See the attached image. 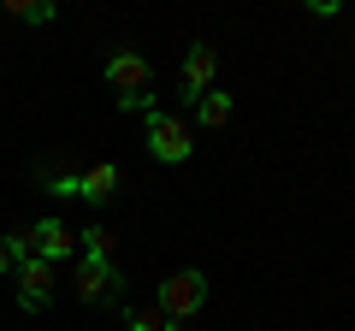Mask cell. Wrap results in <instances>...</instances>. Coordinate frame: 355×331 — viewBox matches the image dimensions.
Returning <instances> with one entry per match:
<instances>
[{
  "label": "cell",
  "mask_w": 355,
  "mask_h": 331,
  "mask_svg": "<svg viewBox=\"0 0 355 331\" xmlns=\"http://www.w3.org/2000/svg\"><path fill=\"white\" fill-rule=\"evenodd\" d=\"M113 190H119V166H113V160H95V166L83 172V195H77V202L107 207V202H113Z\"/></svg>",
  "instance_id": "obj_8"
},
{
  "label": "cell",
  "mask_w": 355,
  "mask_h": 331,
  "mask_svg": "<svg viewBox=\"0 0 355 331\" xmlns=\"http://www.w3.org/2000/svg\"><path fill=\"white\" fill-rule=\"evenodd\" d=\"M113 242H119V237L101 225V219H95V225L77 231V255H83V260H113Z\"/></svg>",
  "instance_id": "obj_9"
},
{
  "label": "cell",
  "mask_w": 355,
  "mask_h": 331,
  "mask_svg": "<svg viewBox=\"0 0 355 331\" xmlns=\"http://www.w3.org/2000/svg\"><path fill=\"white\" fill-rule=\"evenodd\" d=\"M154 307L166 314V325H178V331H184V325H190V319L207 307V278H202L196 267L172 272V278H166L160 290H154Z\"/></svg>",
  "instance_id": "obj_3"
},
{
  "label": "cell",
  "mask_w": 355,
  "mask_h": 331,
  "mask_svg": "<svg viewBox=\"0 0 355 331\" xmlns=\"http://www.w3.org/2000/svg\"><path fill=\"white\" fill-rule=\"evenodd\" d=\"M107 89H119V107L125 113H154V65L142 60L137 48H119L113 60H107Z\"/></svg>",
  "instance_id": "obj_1"
},
{
  "label": "cell",
  "mask_w": 355,
  "mask_h": 331,
  "mask_svg": "<svg viewBox=\"0 0 355 331\" xmlns=\"http://www.w3.org/2000/svg\"><path fill=\"white\" fill-rule=\"evenodd\" d=\"M12 284H18V307H24V314H42V307L53 302V290H60V267L24 260V267H12Z\"/></svg>",
  "instance_id": "obj_5"
},
{
  "label": "cell",
  "mask_w": 355,
  "mask_h": 331,
  "mask_svg": "<svg viewBox=\"0 0 355 331\" xmlns=\"http://www.w3.org/2000/svg\"><path fill=\"white\" fill-rule=\"evenodd\" d=\"M48 195H60V202L83 195V172H48Z\"/></svg>",
  "instance_id": "obj_13"
},
{
  "label": "cell",
  "mask_w": 355,
  "mask_h": 331,
  "mask_svg": "<svg viewBox=\"0 0 355 331\" xmlns=\"http://www.w3.org/2000/svg\"><path fill=\"white\" fill-rule=\"evenodd\" d=\"M142 148H148L160 166H184V160L196 154V125H190V118H178V113H160V107H154V113L142 118Z\"/></svg>",
  "instance_id": "obj_2"
},
{
  "label": "cell",
  "mask_w": 355,
  "mask_h": 331,
  "mask_svg": "<svg viewBox=\"0 0 355 331\" xmlns=\"http://www.w3.org/2000/svg\"><path fill=\"white\" fill-rule=\"evenodd\" d=\"M231 113H237V107H231V95H219V89H207L202 101H196V118H202V130H225V125H231Z\"/></svg>",
  "instance_id": "obj_10"
},
{
  "label": "cell",
  "mask_w": 355,
  "mask_h": 331,
  "mask_svg": "<svg viewBox=\"0 0 355 331\" xmlns=\"http://www.w3.org/2000/svg\"><path fill=\"white\" fill-rule=\"evenodd\" d=\"M125 331H178V325H166V314L154 302H142V307H125Z\"/></svg>",
  "instance_id": "obj_12"
},
{
  "label": "cell",
  "mask_w": 355,
  "mask_h": 331,
  "mask_svg": "<svg viewBox=\"0 0 355 331\" xmlns=\"http://www.w3.org/2000/svg\"><path fill=\"white\" fill-rule=\"evenodd\" d=\"M214 77H219V53L207 48V42H196V48L184 53V65H178V95L196 107L207 89H214Z\"/></svg>",
  "instance_id": "obj_6"
},
{
  "label": "cell",
  "mask_w": 355,
  "mask_h": 331,
  "mask_svg": "<svg viewBox=\"0 0 355 331\" xmlns=\"http://www.w3.org/2000/svg\"><path fill=\"white\" fill-rule=\"evenodd\" d=\"M0 18H18V24H53L60 6H53V0H12V6H0Z\"/></svg>",
  "instance_id": "obj_11"
},
{
  "label": "cell",
  "mask_w": 355,
  "mask_h": 331,
  "mask_svg": "<svg viewBox=\"0 0 355 331\" xmlns=\"http://www.w3.org/2000/svg\"><path fill=\"white\" fill-rule=\"evenodd\" d=\"M30 242H36V260H48V267H60V260L77 255V231H65L60 219H36L30 225Z\"/></svg>",
  "instance_id": "obj_7"
},
{
  "label": "cell",
  "mask_w": 355,
  "mask_h": 331,
  "mask_svg": "<svg viewBox=\"0 0 355 331\" xmlns=\"http://www.w3.org/2000/svg\"><path fill=\"white\" fill-rule=\"evenodd\" d=\"M77 302L83 307L125 302V272H119L113 260H77Z\"/></svg>",
  "instance_id": "obj_4"
},
{
  "label": "cell",
  "mask_w": 355,
  "mask_h": 331,
  "mask_svg": "<svg viewBox=\"0 0 355 331\" xmlns=\"http://www.w3.org/2000/svg\"><path fill=\"white\" fill-rule=\"evenodd\" d=\"M0 278H12V255H6V242H0Z\"/></svg>",
  "instance_id": "obj_14"
}]
</instances>
